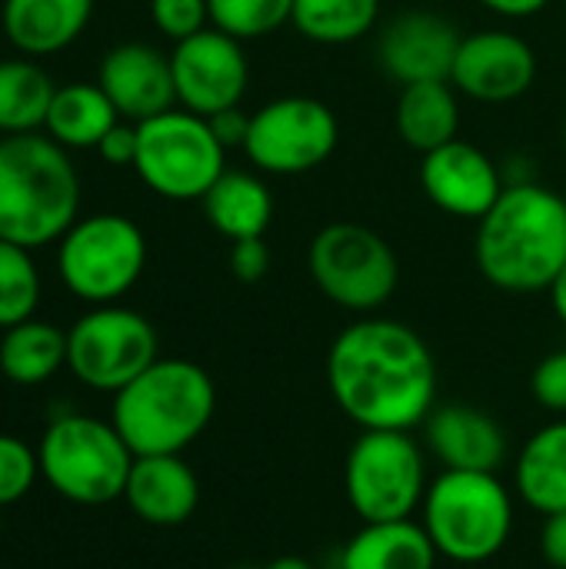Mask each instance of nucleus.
I'll return each mask as SVG.
<instances>
[{
  "label": "nucleus",
  "instance_id": "1",
  "mask_svg": "<svg viewBox=\"0 0 566 569\" xmlns=\"http://www.w3.org/2000/svg\"><path fill=\"white\" fill-rule=\"evenodd\" d=\"M334 403L360 430H414L437 403V360L427 340L390 317H364L327 353Z\"/></svg>",
  "mask_w": 566,
  "mask_h": 569
},
{
  "label": "nucleus",
  "instance_id": "2",
  "mask_svg": "<svg viewBox=\"0 0 566 569\" xmlns=\"http://www.w3.org/2000/svg\"><path fill=\"white\" fill-rule=\"evenodd\" d=\"M474 260L480 277L504 293H547L566 267L564 193L524 180L477 220Z\"/></svg>",
  "mask_w": 566,
  "mask_h": 569
},
{
  "label": "nucleus",
  "instance_id": "3",
  "mask_svg": "<svg viewBox=\"0 0 566 569\" xmlns=\"http://www.w3.org/2000/svg\"><path fill=\"white\" fill-rule=\"evenodd\" d=\"M80 210L67 150L43 133L0 137V240L37 250L60 240Z\"/></svg>",
  "mask_w": 566,
  "mask_h": 569
},
{
  "label": "nucleus",
  "instance_id": "4",
  "mask_svg": "<svg viewBox=\"0 0 566 569\" xmlns=\"http://www.w3.org/2000/svg\"><path fill=\"white\" fill-rule=\"evenodd\" d=\"M217 387L210 373L180 357H157L137 380L113 393L110 423L133 457L183 453L214 420Z\"/></svg>",
  "mask_w": 566,
  "mask_h": 569
},
{
  "label": "nucleus",
  "instance_id": "5",
  "mask_svg": "<svg viewBox=\"0 0 566 569\" xmlns=\"http://www.w3.org/2000/svg\"><path fill=\"white\" fill-rule=\"evenodd\" d=\"M424 530L460 567L494 560L514 533V500L497 473L444 470L424 497Z\"/></svg>",
  "mask_w": 566,
  "mask_h": 569
},
{
  "label": "nucleus",
  "instance_id": "6",
  "mask_svg": "<svg viewBox=\"0 0 566 569\" xmlns=\"http://www.w3.org/2000/svg\"><path fill=\"white\" fill-rule=\"evenodd\" d=\"M43 480L70 503L103 507L123 497L133 450L113 423L67 413L57 417L37 447Z\"/></svg>",
  "mask_w": 566,
  "mask_h": 569
},
{
  "label": "nucleus",
  "instance_id": "7",
  "mask_svg": "<svg viewBox=\"0 0 566 569\" xmlns=\"http://www.w3.org/2000/svg\"><path fill=\"white\" fill-rule=\"evenodd\" d=\"M133 170L143 187L163 200H203L227 170V147L217 140L207 117L173 107L137 123Z\"/></svg>",
  "mask_w": 566,
  "mask_h": 569
},
{
  "label": "nucleus",
  "instance_id": "8",
  "mask_svg": "<svg viewBox=\"0 0 566 569\" xmlns=\"http://www.w3.org/2000/svg\"><path fill=\"white\" fill-rule=\"evenodd\" d=\"M307 270L314 287L350 313H377L400 283V260L384 233L337 220L314 233L307 247Z\"/></svg>",
  "mask_w": 566,
  "mask_h": 569
},
{
  "label": "nucleus",
  "instance_id": "9",
  "mask_svg": "<svg viewBox=\"0 0 566 569\" xmlns=\"http://www.w3.org/2000/svg\"><path fill=\"white\" fill-rule=\"evenodd\" d=\"M57 243L63 287L93 307L117 303L147 267V237L123 213L77 217Z\"/></svg>",
  "mask_w": 566,
  "mask_h": 569
},
{
  "label": "nucleus",
  "instance_id": "10",
  "mask_svg": "<svg viewBox=\"0 0 566 569\" xmlns=\"http://www.w3.org/2000/svg\"><path fill=\"white\" fill-rule=\"evenodd\" d=\"M427 487L424 450L407 430H364L347 453L344 490L364 523L410 520Z\"/></svg>",
  "mask_w": 566,
  "mask_h": 569
},
{
  "label": "nucleus",
  "instance_id": "11",
  "mask_svg": "<svg viewBox=\"0 0 566 569\" xmlns=\"http://www.w3.org/2000/svg\"><path fill=\"white\" fill-rule=\"evenodd\" d=\"M340 143V120L317 97H277L250 113L247 160L270 177H300L324 167Z\"/></svg>",
  "mask_w": 566,
  "mask_h": 569
},
{
  "label": "nucleus",
  "instance_id": "12",
  "mask_svg": "<svg viewBox=\"0 0 566 569\" xmlns=\"http://www.w3.org/2000/svg\"><path fill=\"white\" fill-rule=\"evenodd\" d=\"M153 323L127 307L103 303L67 330L70 373L100 393H117L157 360Z\"/></svg>",
  "mask_w": 566,
  "mask_h": 569
},
{
  "label": "nucleus",
  "instance_id": "13",
  "mask_svg": "<svg viewBox=\"0 0 566 569\" xmlns=\"http://www.w3.org/2000/svg\"><path fill=\"white\" fill-rule=\"evenodd\" d=\"M170 70L177 87V107L200 117H214L227 107H240L250 83L244 40L217 27H207L173 43Z\"/></svg>",
  "mask_w": 566,
  "mask_h": 569
},
{
  "label": "nucleus",
  "instance_id": "14",
  "mask_svg": "<svg viewBox=\"0 0 566 569\" xmlns=\"http://www.w3.org/2000/svg\"><path fill=\"white\" fill-rule=\"evenodd\" d=\"M537 80V53L514 30H477L457 47L450 83L480 103H510Z\"/></svg>",
  "mask_w": 566,
  "mask_h": 569
},
{
  "label": "nucleus",
  "instance_id": "15",
  "mask_svg": "<svg viewBox=\"0 0 566 569\" xmlns=\"http://www.w3.org/2000/svg\"><path fill=\"white\" fill-rule=\"evenodd\" d=\"M420 187L447 217L477 223L500 200L507 177L487 150L457 137L420 157Z\"/></svg>",
  "mask_w": 566,
  "mask_h": 569
},
{
  "label": "nucleus",
  "instance_id": "16",
  "mask_svg": "<svg viewBox=\"0 0 566 569\" xmlns=\"http://www.w3.org/2000/svg\"><path fill=\"white\" fill-rule=\"evenodd\" d=\"M460 40L464 33L450 17L437 10H407L384 27L377 40V63L400 87L450 80Z\"/></svg>",
  "mask_w": 566,
  "mask_h": 569
},
{
  "label": "nucleus",
  "instance_id": "17",
  "mask_svg": "<svg viewBox=\"0 0 566 569\" xmlns=\"http://www.w3.org/2000/svg\"><path fill=\"white\" fill-rule=\"evenodd\" d=\"M97 83L103 87L117 113L130 123H143L177 107L170 53L140 40L110 47L100 60Z\"/></svg>",
  "mask_w": 566,
  "mask_h": 569
},
{
  "label": "nucleus",
  "instance_id": "18",
  "mask_svg": "<svg viewBox=\"0 0 566 569\" xmlns=\"http://www.w3.org/2000/svg\"><path fill=\"white\" fill-rule=\"evenodd\" d=\"M424 430H427V447L444 463V470L497 473L507 460V433L480 407L470 403L434 407V413L424 420Z\"/></svg>",
  "mask_w": 566,
  "mask_h": 569
},
{
  "label": "nucleus",
  "instance_id": "19",
  "mask_svg": "<svg viewBox=\"0 0 566 569\" xmlns=\"http://www.w3.org/2000/svg\"><path fill=\"white\" fill-rule=\"evenodd\" d=\"M123 500L150 527H180L200 503V480L180 453L137 457Z\"/></svg>",
  "mask_w": 566,
  "mask_h": 569
},
{
  "label": "nucleus",
  "instance_id": "20",
  "mask_svg": "<svg viewBox=\"0 0 566 569\" xmlns=\"http://www.w3.org/2000/svg\"><path fill=\"white\" fill-rule=\"evenodd\" d=\"M93 0H3L0 27L27 57H47L70 47L90 23Z\"/></svg>",
  "mask_w": 566,
  "mask_h": 569
},
{
  "label": "nucleus",
  "instance_id": "21",
  "mask_svg": "<svg viewBox=\"0 0 566 569\" xmlns=\"http://www.w3.org/2000/svg\"><path fill=\"white\" fill-rule=\"evenodd\" d=\"M394 123L400 140L420 157L460 137V93L450 80L400 87Z\"/></svg>",
  "mask_w": 566,
  "mask_h": 569
},
{
  "label": "nucleus",
  "instance_id": "22",
  "mask_svg": "<svg viewBox=\"0 0 566 569\" xmlns=\"http://www.w3.org/2000/svg\"><path fill=\"white\" fill-rule=\"evenodd\" d=\"M437 547L424 523H364L340 553V569H437Z\"/></svg>",
  "mask_w": 566,
  "mask_h": 569
},
{
  "label": "nucleus",
  "instance_id": "23",
  "mask_svg": "<svg viewBox=\"0 0 566 569\" xmlns=\"http://www.w3.org/2000/svg\"><path fill=\"white\" fill-rule=\"evenodd\" d=\"M200 203L207 223L230 243L264 237L274 220V193L267 180L250 170H224Z\"/></svg>",
  "mask_w": 566,
  "mask_h": 569
},
{
  "label": "nucleus",
  "instance_id": "24",
  "mask_svg": "<svg viewBox=\"0 0 566 569\" xmlns=\"http://www.w3.org/2000/svg\"><path fill=\"white\" fill-rule=\"evenodd\" d=\"M514 487L520 500L550 517L566 510V420L540 427L517 453Z\"/></svg>",
  "mask_w": 566,
  "mask_h": 569
},
{
  "label": "nucleus",
  "instance_id": "25",
  "mask_svg": "<svg viewBox=\"0 0 566 569\" xmlns=\"http://www.w3.org/2000/svg\"><path fill=\"white\" fill-rule=\"evenodd\" d=\"M120 120L123 117L117 113V107L110 103V97L103 93L97 80L93 83L77 80V83L57 87L43 130L63 150H90V147L97 150L103 133Z\"/></svg>",
  "mask_w": 566,
  "mask_h": 569
},
{
  "label": "nucleus",
  "instance_id": "26",
  "mask_svg": "<svg viewBox=\"0 0 566 569\" xmlns=\"http://www.w3.org/2000/svg\"><path fill=\"white\" fill-rule=\"evenodd\" d=\"M60 367H67V330L33 317L3 330L0 370L7 380L20 387H37L50 380Z\"/></svg>",
  "mask_w": 566,
  "mask_h": 569
},
{
  "label": "nucleus",
  "instance_id": "27",
  "mask_svg": "<svg viewBox=\"0 0 566 569\" xmlns=\"http://www.w3.org/2000/svg\"><path fill=\"white\" fill-rule=\"evenodd\" d=\"M57 83L30 57L0 60V133H37L47 123Z\"/></svg>",
  "mask_w": 566,
  "mask_h": 569
},
{
  "label": "nucleus",
  "instance_id": "28",
  "mask_svg": "<svg viewBox=\"0 0 566 569\" xmlns=\"http://www.w3.org/2000/svg\"><path fill=\"white\" fill-rule=\"evenodd\" d=\"M380 0H294L290 23L314 43L340 47L377 27Z\"/></svg>",
  "mask_w": 566,
  "mask_h": 569
},
{
  "label": "nucleus",
  "instance_id": "29",
  "mask_svg": "<svg viewBox=\"0 0 566 569\" xmlns=\"http://www.w3.org/2000/svg\"><path fill=\"white\" fill-rule=\"evenodd\" d=\"M40 303V273L27 247L0 240V330L33 317Z\"/></svg>",
  "mask_w": 566,
  "mask_h": 569
},
{
  "label": "nucleus",
  "instance_id": "30",
  "mask_svg": "<svg viewBox=\"0 0 566 569\" xmlns=\"http://www.w3.org/2000/svg\"><path fill=\"white\" fill-rule=\"evenodd\" d=\"M210 3V27L237 37V40H260L277 33L294 17V0H207Z\"/></svg>",
  "mask_w": 566,
  "mask_h": 569
},
{
  "label": "nucleus",
  "instance_id": "31",
  "mask_svg": "<svg viewBox=\"0 0 566 569\" xmlns=\"http://www.w3.org/2000/svg\"><path fill=\"white\" fill-rule=\"evenodd\" d=\"M40 473L37 450H30L23 440L0 433V507H10L23 500Z\"/></svg>",
  "mask_w": 566,
  "mask_h": 569
},
{
  "label": "nucleus",
  "instance_id": "32",
  "mask_svg": "<svg viewBox=\"0 0 566 569\" xmlns=\"http://www.w3.org/2000/svg\"><path fill=\"white\" fill-rule=\"evenodd\" d=\"M150 20L163 37L180 43L210 27V3L207 0H150Z\"/></svg>",
  "mask_w": 566,
  "mask_h": 569
},
{
  "label": "nucleus",
  "instance_id": "33",
  "mask_svg": "<svg viewBox=\"0 0 566 569\" xmlns=\"http://www.w3.org/2000/svg\"><path fill=\"white\" fill-rule=\"evenodd\" d=\"M530 393L534 400L550 410V413H566V350L547 353L534 373H530Z\"/></svg>",
  "mask_w": 566,
  "mask_h": 569
},
{
  "label": "nucleus",
  "instance_id": "34",
  "mask_svg": "<svg viewBox=\"0 0 566 569\" xmlns=\"http://www.w3.org/2000/svg\"><path fill=\"white\" fill-rule=\"evenodd\" d=\"M230 273L240 283H260L270 273V247L264 237H247L230 243Z\"/></svg>",
  "mask_w": 566,
  "mask_h": 569
},
{
  "label": "nucleus",
  "instance_id": "35",
  "mask_svg": "<svg viewBox=\"0 0 566 569\" xmlns=\"http://www.w3.org/2000/svg\"><path fill=\"white\" fill-rule=\"evenodd\" d=\"M97 153L110 167H133V160H137V123H130V120L113 123L103 133V140L97 143Z\"/></svg>",
  "mask_w": 566,
  "mask_h": 569
},
{
  "label": "nucleus",
  "instance_id": "36",
  "mask_svg": "<svg viewBox=\"0 0 566 569\" xmlns=\"http://www.w3.org/2000/svg\"><path fill=\"white\" fill-rule=\"evenodd\" d=\"M210 130L217 133V140L234 150V147H244L247 140V130H250V113H244V107H227L214 117H207Z\"/></svg>",
  "mask_w": 566,
  "mask_h": 569
},
{
  "label": "nucleus",
  "instance_id": "37",
  "mask_svg": "<svg viewBox=\"0 0 566 569\" xmlns=\"http://www.w3.org/2000/svg\"><path fill=\"white\" fill-rule=\"evenodd\" d=\"M540 553H544L547 567L566 569V510L564 513H550V517H544V530H540Z\"/></svg>",
  "mask_w": 566,
  "mask_h": 569
},
{
  "label": "nucleus",
  "instance_id": "38",
  "mask_svg": "<svg viewBox=\"0 0 566 569\" xmlns=\"http://www.w3.org/2000/svg\"><path fill=\"white\" fill-rule=\"evenodd\" d=\"M477 3L497 17H507V20H527V17H537L540 10L550 7V0H477Z\"/></svg>",
  "mask_w": 566,
  "mask_h": 569
},
{
  "label": "nucleus",
  "instance_id": "39",
  "mask_svg": "<svg viewBox=\"0 0 566 569\" xmlns=\"http://www.w3.org/2000/svg\"><path fill=\"white\" fill-rule=\"evenodd\" d=\"M547 297H550V307H554V313H557V320L566 327V267L557 273V280L550 283V290H547Z\"/></svg>",
  "mask_w": 566,
  "mask_h": 569
},
{
  "label": "nucleus",
  "instance_id": "40",
  "mask_svg": "<svg viewBox=\"0 0 566 569\" xmlns=\"http://www.w3.org/2000/svg\"><path fill=\"white\" fill-rule=\"evenodd\" d=\"M264 569H314V563H307L304 557H277L274 563H267Z\"/></svg>",
  "mask_w": 566,
  "mask_h": 569
},
{
  "label": "nucleus",
  "instance_id": "41",
  "mask_svg": "<svg viewBox=\"0 0 566 569\" xmlns=\"http://www.w3.org/2000/svg\"><path fill=\"white\" fill-rule=\"evenodd\" d=\"M234 569H264V567H234Z\"/></svg>",
  "mask_w": 566,
  "mask_h": 569
},
{
  "label": "nucleus",
  "instance_id": "42",
  "mask_svg": "<svg viewBox=\"0 0 566 569\" xmlns=\"http://www.w3.org/2000/svg\"><path fill=\"white\" fill-rule=\"evenodd\" d=\"M564 203H566V187H564Z\"/></svg>",
  "mask_w": 566,
  "mask_h": 569
},
{
  "label": "nucleus",
  "instance_id": "43",
  "mask_svg": "<svg viewBox=\"0 0 566 569\" xmlns=\"http://www.w3.org/2000/svg\"><path fill=\"white\" fill-rule=\"evenodd\" d=\"M564 3H566V0H564Z\"/></svg>",
  "mask_w": 566,
  "mask_h": 569
}]
</instances>
